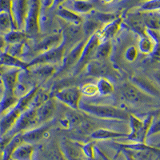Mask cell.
<instances>
[{"label":"cell","mask_w":160,"mask_h":160,"mask_svg":"<svg viewBox=\"0 0 160 160\" xmlns=\"http://www.w3.org/2000/svg\"><path fill=\"white\" fill-rule=\"evenodd\" d=\"M104 1H105L106 2H111L112 0H104Z\"/></svg>","instance_id":"cell-35"},{"label":"cell","mask_w":160,"mask_h":160,"mask_svg":"<svg viewBox=\"0 0 160 160\" xmlns=\"http://www.w3.org/2000/svg\"><path fill=\"white\" fill-rule=\"evenodd\" d=\"M155 41L147 34L145 35L140 36L139 42H138V50L142 54L145 55H150L152 54L155 50Z\"/></svg>","instance_id":"cell-18"},{"label":"cell","mask_w":160,"mask_h":160,"mask_svg":"<svg viewBox=\"0 0 160 160\" xmlns=\"http://www.w3.org/2000/svg\"><path fill=\"white\" fill-rule=\"evenodd\" d=\"M131 82L138 88L154 98H160V89L148 78L140 75H135L131 78Z\"/></svg>","instance_id":"cell-14"},{"label":"cell","mask_w":160,"mask_h":160,"mask_svg":"<svg viewBox=\"0 0 160 160\" xmlns=\"http://www.w3.org/2000/svg\"><path fill=\"white\" fill-rule=\"evenodd\" d=\"M54 97L62 103L73 110H79L82 93L80 88L76 86L67 87L55 92Z\"/></svg>","instance_id":"cell-5"},{"label":"cell","mask_w":160,"mask_h":160,"mask_svg":"<svg viewBox=\"0 0 160 160\" xmlns=\"http://www.w3.org/2000/svg\"><path fill=\"white\" fill-rule=\"evenodd\" d=\"M82 95L88 97H94L98 95V88L96 84L86 83L80 88Z\"/></svg>","instance_id":"cell-25"},{"label":"cell","mask_w":160,"mask_h":160,"mask_svg":"<svg viewBox=\"0 0 160 160\" xmlns=\"http://www.w3.org/2000/svg\"><path fill=\"white\" fill-rule=\"evenodd\" d=\"M125 136L124 134L118 133L116 131H111L109 130L99 129L95 131L92 134V137L95 138H115V137Z\"/></svg>","instance_id":"cell-24"},{"label":"cell","mask_w":160,"mask_h":160,"mask_svg":"<svg viewBox=\"0 0 160 160\" xmlns=\"http://www.w3.org/2000/svg\"><path fill=\"white\" fill-rule=\"evenodd\" d=\"M129 121L132 131L131 137L143 138L148 134L151 124L154 122V118L151 115H149L145 119H140L135 115H130Z\"/></svg>","instance_id":"cell-8"},{"label":"cell","mask_w":160,"mask_h":160,"mask_svg":"<svg viewBox=\"0 0 160 160\" xmlns=\"http://www.w3.org/2000/svg\"><path fill=\"white\" fill-rule=\"evenodd\" d=\"M154 78H155L156 83L160 87V71H156L154 74Z\"/></svg>","instance_id":"cell-32"},{"label":"cell","mask_w":160,"mask_h":160,"mask_svg":"<svg viewBox=\"0 0 160 160\" xmlns=\"http://www.w3.org/2000/svg\"><path fill=\"white\" fill-rule=\"evenodd\" d=\"M52 122L50 121L48 122H46V123L42 124V126L39 127V128H35V130L30 131V132H28L27 134H25L24 137L26 138L29 139H37V138H39L41 137L44 136L46 135V133L48 132V129L50 128L51 125H52Z\"/></svg>","instance_id":"cell-22"},{"label":"cell","mask_w":160,"mask_h":160,"mask_svg":"<svg viewBox=\"0 0 160 160\" xmlns=\"http://www.w3.org/2000/svg\"><path fill=\"white\" fill-rule=\"evenodd\" d=\"M64 1H65V0H54V4H53V6L59 5V4H61L62 2H64Z\"/></svg>","instance_id":"cell-33"},{"label":"cell","mask_w":160,"mask_h":160,"mask_svg":"<svg viewBox=\"0 0 160 160\" xmlns=\"http://www.w3.org/2000/svg\"><path fill=\"white\" fill-rule=\"evenodd\" d=\"M55 102L51 98H48L42 105H40L37 108V118L38 125L51 121L55 113Z\"/></svg>","instance_id":"cell-13"},{"label":"cell","mask_w":160,"mask_h":160,"mask_svg":"<svg viewBox=\"0 0 160 160\" xmlns=\"http://www.w3.org/2000/svg\"><path fill=\"white\" fill-rule=\"evenodd\" d=\"M138 55V50L135 47H129L125 51V58L128 62L135 61Z\"/></svg>","instance_id":"cell-28"},{"label":"cell","mask_w":160,"mask_h":160,"mask_svg":"<svg viewBox=\"0 0 160 160\" xmlns=\"http://www.w3.org/2000/svg\"><path fill=\"white\" fill-rule=\"evenodd\" d=\"M160 132V118H158L157 121L153 122L151 124V128H150L149 131H148V135H154V134H157V133Z\"/></svg>","instance_id":"cell-30"},{"label":"cell","mask_w":160,"mask_h":160,"mask_svg":"<svg viewBox=\"0 0 160 160\" xmlns=\"http://www.w3.org/2000/svg\"><path fill=\"white\" fill-rule=\"evenodd\" d=\"M56 15L63 20H65L67 22H69L71 25L79 26L83 22L82 17L70 9H66V8H58L56 12Z\"/></svg>","instance_id":"cell-16"},{"label":"cell","mask_w":160,"mask_h":160,"mask_svg":"<svg viewBox=\"0 0 160 160\" xmlns=\"http://www.w3.org/2000/svg\"><path fill=\"white\" fill-rule=\"evenodd\" d=\"M79 111L91 116L103 119L127 120L129 119L130 115L127 111L114 106L87 103L82 100L79 104Z\"/></svg>","instance_id":"cell-1"},{"label":"cell","mask_w":160,"mask_h":160,"mask_svg":"<svg viewBox=\"0 0 160 160\" xmlns=\"http://www.w3.org/2000/svg\"><path fill=\"white\" fill-rule=\"evenodd\" d=\"M122 98L134 105H148L155 102L156 98L151 96L131 82H124L120 88Z\"/></svg>","instance_id":"cell-2"},{"label":"cell","mask_w":160,"mask_h":160,"mask_svg":"<svg viewBox=\"0 0 160 160\" xmlns=\"http://www.w3.org/2000/svg\"><path fill=\"white\" fill-rule=\"evenodd\" d=\"M62 42H63L62 34H53L38 41L34 47V52L36 54L37 56L39 54L57 48L61 45Z\"/></svg>","instance_id":"cell-9"},{"label":"cell","mask_w":160,"mask_h":160,"mask_svg":"<svg viewBox=\"0 0 160 160\" xmlns=\"http://www.w3.org/2000/svg\"><path fill=\"white\" fill-rule=\"evenodd\" d=\"M33 125H38L37 118V108L30 107L22 113L15 124V131H20Z\"/></svg>","instance_id":"cell-12"},{"label":"cell","mask_w":160,"mask_h":160,"mask_svg":"<svg viewBox=\"0 0 160 160\" xmlns=\"http://www.w3.org/2000/svg\"><path fill=\"white\" fill-rule=\"evenodd\" d=\"M26 35L22 31H12L6 35L5 40L10 43H19L25 38Z\"/></svg>","instance_id":"cell-26"},{"label":"cell","mask_w":160,"mask_h":160,"mask_svg":"<svg viewBox=\"0 0 160 160\" xmlns=\"http://www.w3.org/2000/svg\"><path fill=\"white\" fill-rule=\"evenodd\" d=\"M88 75L98 78L115 77V71L107 60L93 59L85 67Z\"/></svg>","instance_id":"cell-7"},{"label":"cell","mask_w":160,"mask_h":160,"mask_svg":"<svg viewBox=\"0 0 160 160\" xmlns=\"http://www.w3.org/2000/svg\"><path fill=\"white\" fill-rule=\"evenodd\" d=\"M11 0H0V13H11Z\"/></svg>","instance_id":"cell-29"},{"label":"cell","mask_w":160,"mask_h":160,"mask_svg":"<svg viewBox=\"0 0 160 160\" xmlns=\"http://www.w3.org/2000/svg\"><path fill=\"white\" fill-rule=\"evenodd\" d=\"M4 42H5V40H4V38H2V37H0V49L3 48Z\"/></svg>","instance_id":"cell-34"},{"label":"cell","mask_w":160,"mask_h":160,"mask_svg":"<svg viewBox=\"0 0 160 160\" xmlns=\"http://www.w3.org/2000/svg\"><path fill=\"white\" fill-rule=\"evenodd\" d=\"M29 9V0H14L11 7V13L15 18V24L18 28L25 26V21Z\"/></svg>","instance_id":"cell-11"},{"label":"cell","mask_w":160,"mask_h":160,"mask_svg":"<svg viewBox=\"0 0 160 160\" xmlns=\"http://www.w3.org/2000/svg\"><path fill=\"white\" fill-rule=\"evenodd\" d=\"M54 4V0H40V7L42 9H48Z\"/></svg>","instance_id":"cell-31"},{"label":"cell","mask_w":160,"mask_h":160,"mask_svg":"<svg viewBox=\"0 0 160 160\" xmlns=\"http://www.w3.org/2000/svg\"><path fill=\"white\" fill-rule=\"evenodd\" d=\"M158 33H159V35H160V28H159V30H158Z\"/></svg>","instance_id":"cell-36"},{"label":"cell","mask_w":160,"mask_h":160,"mask_svg":"<svg viewBox=\"0 0 160 160\" xmlns=\"http://www.w3.org/2000/svg\"><path fill=\"white\" fill-rule=\"evenodd\" d=\"M159 10L160 0H145L139 7V11L142 12H154Z\"/></svg>","instance_id":"cell-23"},{"label":"cell","mask_w":160,"mask_h":160,"mask_svg":"<svg viewBox=\"0 0 160 160\" xmlns=\"http://www.w3.org/2000/svg\"><path fill=\"white\" fill-rule=\"evenodd\" d=\"M84 1H88V0H84Z\"/></svg>","instance_id":"cell-37"},{"label":"cell","mask_w":160,"mask_h":160,"mask_svg":"<svg viewBox=\"0 0 160 160\" xmlns=\"http://www.w3.org/2000/svg\"><path fill=\"white\" fill-rule=\"evenodd\" d=\"M40 11V0H29V9L24 26L27 35H36L39 33Z\"/></svg>","instance_id":"cell-6"},{"label":"cell","mask_w":160,"mask_h":160,"mask_svg":"<svg viewBox=\"0 0 160 160\" xmlns=\"http://www.w3.org/2000/svg\"><path fill=\"white\" fill-rule=\"evenodd\" d=\"M111 48H112V45H111V42L110 40L109 41H104V42H100L98 47H97L93 59L107 60L108 57L110 56V54L111 52Z\"/></svg>","instance_id":"cell-17"},{"label":"cell","mask_w":160,"mask_h":160,"mask_svg":"<svg viewBox=\"0 0 160 160\" xmlns=\"http://www.w3.org/2000/svg\"><path fill=\"white\" fill-rule=\"evenodd\" d=\"M66 46H67V43L63 39V42L60 46L35 56V58L29 62V67H32V66L36 67V66L44 65V64L53 65L58 62H62L64 55H65Z\"/></svg>","instance_id":"cell-4"},{"label":"cell","mask_w":160,"mask_h":160,"mask_svg":"<svg viewBox=\"0 0 160 160\" xmlns=\"http://www.w3.org/2000/svg\"><path fill=\"white\" fill-rule=\"evenodd\" d=\"M100 42H100L99 35H98V31L95 32L94 35L90 36L87 39V42L82 49L81 56H80L76 65L73 68L74 75L78 74L83 68H85L88 62L93 60L97 47Z\"/></svg>","instance_id":"cell-3"},{"label":"cell","mask_w":160,"mask_h":160,"mask_svg":"<svg viewBox=\"0 0 160 160\" xmlns=\"http://www.w3.org/2000/svg\"><path fill=\"white\" fill-rule=\"evenodd\" d=\"M122 23V18H116L111 22L105 24L103 28L98 31V35H99L100 42L104 41H111V38L115 36L118 31L120 25Z\"/></svg>","instance_id":"cell-15"},{"label":"cell","mask_w":160,"mask_h":160,"mask_svg":"<svg viewBox=\"0 0 160 160\" xmlns=\"http://www.w3.org/2000/svg\"><path fill=\"white\" fill-rule=\"evenodd\" d=\"M93 8H94V5L88 1L74 0L71 7V10L78 14H85V13H89L90 11H92Z\"/></svg>","instance_id":"cell-21"},{"label":"cell","mask_w":160,"mask_h":160,"mask_svg":"<svg viewBox=\"0 0 160 160\" xmlns=\"http://www.w3.org/2000/svg\"><path fill=\"white\" fill-rule=\"evenodd\" d=\"M101 22H98V20L92 18L87 20L86 22H82V32L85 34V35L88 37V38L92 35H94L95 32L99 31L101 29Z\"/></svg>","instance_id":"cell-19"},{"label":"cell","mask_w":160,"mask_h":160,"mask_svg":"<svg viewBox=\"0 0 160 160\" xmlns=\"http://www.w3.org/2000/svg\"><path fill=\"white\" fill-rule=\"evenodd\" d=\"M88 39V38H87ZM87 39L81 40L68 53V55H65L62 62V68L60 71H68L71 68H74L79 59L82 49L87 42Z\"/></svg>","instance_id":"cell-10"},{"label":"cell","mask_w":160,"mask_h":160,"mask_svg":"<svg viewBox=\"0 0 160 160\" xmlns=\"http://www.w3.org/2000/svg\"><path fill=\"white\" fill-rule=\"evenodd\" d=\"M12 24L11 19V16H9V14L8 13H0V30L6 31L11 28V25Z\"/></svg>","instance_id":"cell-27"},{"label":"cell","mask_w":160,"mask_h":160,"mask_svg":"<svg viewBox=\"0 0 160 160\" xmlns=\"http://www.w3.org/2000/svg\"><path fill=\"white\" fill-rule=\"evenodd\" d=\"M96 85L99 95L107 96V95H111L114 92V86L108 78H99Z\"/></svg>","instance_id":"cell-20"}]
</instances>
